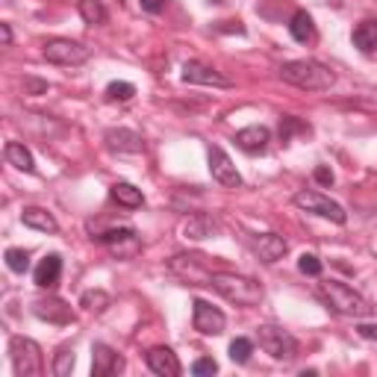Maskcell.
Segmentation results:
<instances>
[{
  "label": "cell",
  "mask_w": 377,
  "mask_h": 377,
  "mask_svg": "<svg viewBox=\"0 0 377 377\" xmlns=\"http://www.w3.org/2000/svg\"><path fill=\"white\" fill-rule=\"evenodd\" d=\"M245 154H262L268 147V142H271V133H268V127H262V124H254V127H245V130H239L236 133V139H233Z\"/></svg>",
  "instance_id": "15"
},
{
  "label": "cell",
  "mask_w": 377,
  "mask_h": 377,
  "mask_svg": "<svg viewBox=\"0 0 377 377\" xmlns=\"http://www.w3.org/2000/svg\"><path fill=\"white\" fill-rule=\"evenodd\" d=\"M144 363H147V369H151L154 374H159V377H177L180 374V359H177V354L171 351V348H151L144 354Z\"/></svg>",
  "instance_id": "12"
},
{
  "label": "cell",
  "mask_w": 377,
  "mask_h": 377,
  "mask_svg": "<svg viewBox=\"0 0 377 377\" xmlns=\"http://www.w3.org/2000/svg\"><path fill=\"white\" fill-rule=\"evenodd\" d=\"M21 221H24L27 227H32V230H42V233H56V230H59L56 218H54L47 209H42V206H27V209L21 212Z\"/></svg>",
  "instance_id": "20"
},
{
  "label": "cell",
  "mask_w": 377,
  "mask_h": 377,
  "mask_svg": "<svg viewBox=\"0 0 377 377\" xmlns=\"http://www.w3.org/2000/svg\"><path fill=\"white\" fill-rule=\"evenodd\" d=\"M21 89H24V94H44L47 83H44V80H36V77H24Z\"/></svg>",
  "instance_id": "35"
},
{
  "label": "cell",
  "mask_w": 377,
  "mask_h": 377,
  "mask_svg": "<svg viewBox=\"0 0 377 377\" xmlns=\"http://www.w3.org/2000/svg\"><path fill=\"white\" fill-rule=\"evenodd\" d=\"M92 239L101 242V245H118V242H133L136 239V230H133V227H112V230L97 233Z\"/></svg>",
  "instance_id": "26"
},
{
  "label": "cell",
  "mask_w": 377,
  "mask_h": 377,
  "mask_svg": "<svg viewBox=\"0 0 377 377\" xmlns=\"http://www.w3.org/2000/svg\"><path fill=\"white\" fill-rule=\"evenodd\" d=\"M313 177H316V183H321V186H333V171L327 168V166H319L313 171Z\"/></svg>",
  "instance_id": "36"
},
{
  "label": "cell",
  "mask_w": 377,
  "mask_h": 377,
  "mask_svg": "<svg viewBox=\"0 0 377 377\" xmlns=\"http://www.w3.org/2000/svg\"><path fill=\"white\" fill-rule=\"evenodd\" d=\"M9 357H12V369L18 377H42L44 359H42L39 342H32L27 336H12L9 339Z\"/></svg>",
  "instance_id": "4"
},
{
  "label": "cell",
  "mask_w": 377,
  "mask_h": 377,
  "mask_svg": "<svg viewBox=\"0 0 377 377\" xmlns=\"http://www.w3.org/2000/svg\"><path fill=\"white\" fill-rule=\"evenodd\" d=\"M74 371V351L71 348H62L54 359V374L56 377H68Z\"/></svg>",
  "instance_id": "31"
},
{
  "label": "cell",
  "mask_w": 377,
  "mask_h": 377,
  "mask_svg": "<svg viewBox=\"0 0 377 377\" xmlns=\"http://www.w3.org/2000/svg\"><path fill=\"white\" fill-rule=\"evenodd\" d=\"M354 44L363 54H374L377 51V21H363L354 30Z\"/></svg>",
  "instance_id": "24"
},
{
  "label": "cell",
  "mask_w": 377,
  "mask_h": 377,
  "mask_svg": "<svg viewBox=\"0 0 377 377\" xmlns=\"http://www.w3.org/2000/svg\"><path fill=\"white\" fill-rule=\"evenodd\" d=\"M6 266H9V271H15V274H24V271L30 268V254L21 251V248H9V251H6Z\"/></svg>",
  "instance_id": "30"
},
{
  "label": "cell",
  "mask_w": 377,
  "mask_h": 377,
  "mask_svg": "<svg viewBox=\"0 0 377 377\" xmlns=\"http://www.w3.org/2000/svg\"><path fill=\"white\" fill-rule=\"evenodd\" d=\"M168 268H171L177 277L189 280V283H206V286H209L212 268L206 266V257H201V254H177V257L168 262Z\"/></svg>",
  "instance_id": "9"
},
{
  "label": "cell",
  "mask_w": 377,
  "mask_h": 377,
  "mask_svg": "<svg viewBox=\"0 0 377 377\" xmlns=\"http://www.w3.org/2000/svg\"><path fill=\"white\" fill-rule=\"evenodd\" d=\"M209 174L216 183L227 186V189H239L242 186V174L236 171L233 159L227 156L221 147H209Z\"/></svg>",
  "instance_id": "11"
},
{
  "label": "cell",
  "mask_w": 377,
  "mask_h": 377,
  "mask_svg": "<svg viewBox=\"0 0 377 377\" xmlns=\"http://www.w3.org/2000/svg\"><path fill=\"white\" fill-rule=\"evenodd\" d=\"M319 298L333 309L339 316H348V319H369L371 316V304L359 295L357 289L339 283V280H327V283H319Z\"/></svg>",
  "instance_id": "3"
},
{
  "label": "cell",
  "mask_w": 377,
  "mask_h": 377,
  "mask_svg": "<svg viewBox=\"0 0 377 377\" xmlns=\"http://www.w3.org/2000/svg\"><path fill=\"white\" fill-rule=\"evenodd\" d=\"M124 369V359L112 351L109 345H94L92 348V374L94 377H109Z\"/></svg>",
  "instance_id": "13"
},
{
  "label": "cell",
  "mask_w": 377,
  "mask_h": 377,
  "mask_svg": "<svg viewBox=\"0 0 377 377\" xmlns=\"http://www.w3.org/2000/svg\"><path fill=\"white\" fill-rule=\"evenodd\" d=\"M218 371V363L212 357H201V359H194L192 363V374L194 377H206V374H216Z\"/></svg>",
  "instance_id": "33"
},
{
  "label": "cell",
  "mask_w": 377,
  "mask_h": 377,
  "mask_svg": "<svg viewBox=\"0 0 377 377\" xmlns=\"http://www.w3.org/2000/svg\"><path fill=\"white\" fill-rule=\"evenodd\" d=\"M0 39H4V44L12 42V30H9V24H0Z\"/></svg>",
  "instance_id": "39"
},
{
  "label": "cell",
  "mask_w": 377,
  "mask_h": 377,
  "mask_svg": "<svg viewBox=\"0 0 377 377\" xmlns=\"http://www.w3.org/2000/svg\"><path fill=\"white\" fill-rule=\"evenodd\" d=\"M251 354H254V342H251V339L239 336V339L230 342V359H233V363H239V366H242V363H248Z\"/></svg>",
  "instance_id": "27"
},
{
  "label": "cell",
  "mask_w": 377,
  "mask_h": 377,
  "mask_svg": "<svg viewBox=\"0 0 377 377\" xmlns=\"http://www.w3.org/2000/svg\"><path fill=\"white\" fill-rule=\"evenodd\" d=\"M183 83H192V86H216V89H230L233 83L227 80L224 74H218L212 65H204V62H198V59H189L186 65H183Z\"/></svg>",
  "instance_id": "10"
},
{
  "label": "cell",
  "mask_w": 377,
  "mask_h": 377,
  "mask_svg": "<svg viewBox=\"0 0 377 377\" xmlns=\"http://www.w3.org/2000/svg\"><path fill=\"white\" fill-rule=\"evenodd\" d=\"M80 304H83L89 313H104V309L109 307V295H106L104 289H94V292H86Z\"/></svg>",
  "instance_id": "28"
},
{
  "label": "cell",
  "mask_w": 377,
  "mask_h": 377,
  "mask_svg": "<svg viewBox=\"0 0 377 377\" xmlns=\"http://www.w3.org/2000/svg\"><path fill=\"white\" fill-rule=\"evenodd\" d=\"M289 32H292V39L295 42H309L316 36V27H313V18H309V12L298 9L292 15V21H289Z\"/></svg>",
  "instance_id": "21"
},
{
  "label": "cell",
  "mask_w": 377,
  "mask_h": 377,
  "mask_svg": "<svg viewBox=\"0 0 377 377\" xmlns=\"http://www.w3.org/2000/svg\"><path fill=\"white\" fill-rule=\"evenodd\" d=\"M295 206H301V209H307V212H313V216L330 218L333 224H345V221H348V212L342 209L336 201L324 198L321 192H309V189L298 192V194H295Z\"/></svg>",
  "instance_id": "7"
},
{
  "label": "cell",
  "mask_w": 377,
  "mask_h": 377,
  "mask_svg": "<svg viewBox=\"0 0 377 377\" xmlns=\"http://www.w3.org/2000/svg\"><path fill=\"white\" fill-rule=\"evenodd\" d=\"M192 324H194V330L204 333V336H221L224 327H227V319L218 307H212L209 301L198 298L192 304Z\"/></svg>",
  "instance_id": "8"
},
{
  "label": "cell",
  "mask_w": 377,
  "mask_h": 377,
  "mask_svg": "<svg viewBox=\"0 0 377 377\" xmlns=\"http://www.w3.org/2000/svg\"><path fill=\"white\" fill-rule=\"evenodd\" d=\"M77 9L86 24H106V6L101 0H77Z\"/></svg>",
  "instance_id": "25"
},
{
  "label": "cell",
  "mask_w": 377,
  "mask_h": 377,
  "mask_svg": "<svg viewBox=\"0 0 377 377\" xmlns=\"http://www.w3.org/2000/svg\"><path fill=\"white\" fill-rule=\"evenodd\" d=\"M142 9L144 12H151V15H159L162 9H166V0H139Z\"/></svg>",
  "instance_id": "37"
},
{
  "label": "cell",
  "mask_w": 377,
  "mask_h": 377,
  "mask_svg": "<svg viewBox=\"0 0 377 377\" xmlns=\"http://www.w3.org/2000/svg\"><path fill=\"white\" fill-rule=\"evenodd\" d=\"M295 130H307V127H304L298 118H292V116H283V118H280V139H283V142H289Z\"/></svg>",
  "instance_id": "34"
},
{
  "label": "cell",
  "mask_w": 377,
  "mask_h": 377,
  "mask_svg": "<svg viewBox=\"0 0 377 377\" xmlns=\"http://www.w3.org/2000/svg\"><path fill=\"white\" fill-rule=\"evenodd\" d=\"M4 154H6V162H9V166L21 168V171H27V174L36 168V162H32V154L24 147V142H9Z\"/></svg>",
  "instance_id": "22"
},
{
  "label": "cell",
  "mask_w": 377,
  "mask_h": 377,
  "mask_svg": "<svg viewBox=\"0 0 377 377\" xmlns=\"http://www.w3.org/2000/svg\"><path fill=\"white\" fill-rule=\"evenodd\" d=\"M357 333L363 336V339H377V324H359Z\"/></svg>",
  "instance_id": "38"
},
{
  "label": "cell",
  "mask_w": 377,
  "mask_h": 377,
  "mask_svg": "<svg viewBox=\"0 0 377 377\" xmlns=\"http://www.w3.org/2000/svg\"><path fill=\"white\" fill-rule=\"evenodd\" d=\"M112 198H116L121 206H127V209H139L144 204L142 189H136L133 183H116L112 186Z\"/></svg>",
  "instance_id": "23"
},
{
  "label": "cell",
  "mask_w": 377,
  "mask_h": 377,
  "mask_svg": "<svg viewBox=\"0 0 377 377\" xmlns=\"http://www.w3.org/2000/svg\"><path fill=\"white\" fill-rule=\"evenodd\" d=\"M218 233V221L212 216H204V212H198V216H192L186 224H183V236L192 239V242H204V239H212Z\"/></svg>",
  "instance_id": "18"
},
{
  "label": "cell",
  "mask_w": 377,
  "mask_h": 377,
  "mask_svg": "<svg viewBox=\"0 0 377 377\" xmlns=\"http://www.w3.org/2000/svg\"><path fill=\"white\" fill-rule=\"evenodd\" d=\"M298 268H301V274H307V277H319L324 266H321V259H319L316 254H301Z\"/></svg>",
  "instance_id": "32"
},
{
  "label": "cell",
  "mask_w": 377,
  "mask_h": 377,
  "mask_svg": "<svg viewBox=\"0 0 377 377\" xmlns=\"http://www.w3.org/2000/svg\"><path fill=\"white\" fill-rule=\"evenodd\" d=\"M254 251H257V257H259L262 262H266V266H271V262L283 259V254H286V239L277 236V233H262V236H257V242H254Z\"/></svg>",
  "instance_id": "17"
},
{
  "label": "cell",
  "mask_w": 377,
  "mask_h": 377,
  "mask_svg": "<svg viewBox=\"0 0 377 377\" xmlns=\"http://www.w3.org/2000/svg\"><path fill=\"white\" fill-rule=\"evenodd\" d=\"M59 274H62V257L59 254H47L39 262V268H36V286H42V289L56 286L59 283Z\"/></svg>",
  "instance_id": "19"
},
{
  "label": "cell",
  "mask_w": 377,
  "mask_h": 377,
  "mask_svg": "<svg viewBox=\"0 0 377 377\" xmlns=\"http://www.w3.org/2000/svg\"><path fill=\"white\" fill-rule=\"evenodd\" d=\"M106 144L112 151H121V154H142L144 151V139L136 130H127V127H112L106 133Z\"/></svg>",
  "instance_id": "14"
},
{
  "label": "cell",
  "mask_w": 377,
  "mask_h": 377,
  "mask_svg": "<svg viewBox=\"0 0 377 377\" xmlns=\"http://www.w3.org/2000/svg\"><path fill=\"white\" fill-rule=\"evenodd\" d=\"M257 339H259V348L271 359H277V363H292V359L298 357V342H295V336L289 330H283V327L262 324L257 330Z\"/></svg>",
  "instance_id": "5"
},
{
  "label": "cell",
  "mask_w": 377,
  "mask_h": 377,
  "mask_svg": "<svg viewBox=\"0 0 377 377\" xmlns=\"http://www.w3.org/2000/svg\"><path fill=\"white\" fill-rule=\"evenodd\" d=\"M209 286L236 307H257L262 301V286L254 277H245L236 271H212Z\"/></svg>",
  "instance_id": "2"
},
{
  "label": "cell",
  "mask_w": 377,
  "mask_h": 377,
  "mask_svg": "<svg viewBox=\"0 0 377 377\" xmlns=\"http://www.w3.org/2000/svg\"><path fill=\"white\" fill-rule=\"evenodd\" d=\"M32 313H36L42 321H51V324H71L74 321L71 307L65 304V301H59V298L36 301V304H32Z\"/></svg>",
  "instance_id": "16"
},
{
  "label": "cell",
  "mask_w": 377,
  "mask_h": 377,
  "mask_svg": "<svg viewBox=\"0 0 377 377\" xmlns=\"http://www.w3.org/2000/svg\"><path fill=\"white\" fill-rule=\"evenodd\" d=\"M42 56L47 62H54V65H62V68H74V65L89 62L92 47L80 44V42H71V39H51V42H44Z\"/></svg>",
  "instance_id": "6"
},
{
  "label": "cell",
  "mask_w": 377,
  "mask_h": 377,
  "mask_svg": "<svg viewBox=\"0 0 377 377\" xmlns=\"http://www.w3.org/2000/svg\"><path fill=\"white\" fill-rule=\"evenodd\" d=\"M280 80L304 92H330L336 74L316 59H292L280 65Z\"/></svg>",
  "instance_id": "1"
},
{
  "label": "cell",
  "mask_w": 377,
  "mask_h": 377,
  "mask_svg": "<svg viewBox=\"0 0 377 377\" xmlns=\"http://www.w3.org/2000/svg\"><path fill=\"white\" fill-rule=\"evenodd\" d=\"M136 94L133 83H124V80H116V83L106 86V101H130Z\"/></svg>",
  "instance_id": "29"
}]
</instances>
